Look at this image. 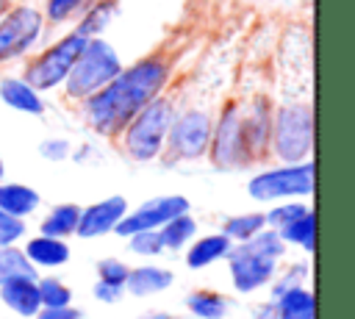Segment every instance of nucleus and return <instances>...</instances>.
<instances>
[{"label":"nucleus","mask_w":355,"mask_h":319,"mask_svg":"<svg viewBox=\"0 0 355 319\" xmlns=\"http://www.w3.org/2000/svg\"><path fill=\"white\" fill-rule=\"evenodd\" d=\"M83 44H86V36H80L78 31L69 33V36H64V39H58L53 47H47L42 55H36V58L28 64L22 80H25L28 86H33L36 92L58 86V83L69 75V69H72L75 58L80 55Z\"/></svg>","instance_id":"5"},{"label":"nucleus","mask_w":355,"mask_h":319,"mask_svg":"<svg viewBox=\"0 0 355 319\" xmlns=\"http://www.w3.org/2000/svg\"><path fill=\"white\" fill-rule=\"evenodd\" d=\"M36 286H39V300H42L44 308H64L72 300V291L61 280H55V277L36 280Z\"/></svg>","instance_id":"28"},{"label":"nucleus","mask_w":355,"mask_h":319,"mask_svg":"<svg viewBox=\"0 0 355 319\" xmlns=\"http://www.w3.org/2000/svg\"><path fill=\"white\" fill-rule=\"evenodd\" d=\"M80 3H83V0H47V19L61 22V19H67Z\"/></svg>","instance_id":"34"},{"label":"nucleus","mask_w":355,"mask_h":319,"mask_svg":"<svg viewBox=\"0 0 355 319\" xmlns=\"http://www.w3.org/2000/svg\"><path fill=\"white\" fill-rule=\"evenodd\" d=\"M230 255V275H233V286L239 288V291H255V288H261L263 283H269L272 280V275H275V266H277V261L275 258H269V255H258V252H250L247 247H236V250H230L227 252Z\"/></svg>","instance_id":"11"},{"label":"nucleus","mask_w":355,"mask_h":319,"mask_svg":"<svg viewBox=\"0 0 355 319\" xmlns=\"http://www.w3.org/2000/svg\"><path fill=\"white\" fill-rule=\"evenodd\" d=\"M42 155L50 158V161H61L69 155V144L64 139H50V141H42Z\"/></svg>","instance_id":"36"},{"label":"nucleus","mask_w":355,"mask_h":319,"mask_svg":"<svg viewBox=\"0 0 355 319\" xmlns=\"http://www.w3.org/2000/svg\"><path fill=\"white\" fill-rule=\"evenodd\" d=\"M186 305L200 319H222L227 313V305L230 302L222 294H214V291H194V294H189Z\"/></svg>","instance_id":"25"},{"label":"nucleus","mask_w":355,"mask_h":319,"mask_svg":"<svg viewBox=\"0 0 355 319\" xmlns=\"http://www.w3.org/2000/svg\"><path fill=\"white\" fill-rule=\"evenodd\" d=\"M308 208L302 205V202H286V205H280V208H275V211H269L263 219L272 225V227H283V225H288L291 219H297L300 214H305Z\"/></svg>","instance_id":"32"},{"label":"nucleus","mask_w":355,"mask_h":319,"mask_svg":"<svg viewBox=\"0 0 355 319\" xmlns=\"http://www.w3.org/2000/svg\"><path fill=\"white\" fill-rule=\"evenodd\" d=\"M227 252H230V239L225 233H219V236H202V239H197L191 244L186 264H189V269H202V266L219 261Z\"/></svg>","instance_id":"18"},{"label":"nucleus","mask_w":355,"mask_h":319,"mask_svg":"<svg viewBox=\"0 0 355 319\" xmlns=\"http://www.w3.org/2000/svg\"><path fill=\"white\" fill-rule=\"evenodd\" d=\"M252 319H277V305H275V302H263V305H258Z\"/></svg>","instance_id":"39"},{"label":"nucleus","mask_w":355,"mask_h":319,"mask_svg":"<svg viewBox=\"0 0 355 319\" xmlns=\"http://www.w3.org/2000/svg\"><path fill=\"white\" fill-rule=\"evenodd\" d=\"M313 189V164H288L280 169L261 172L250 180V194L261 202L283 200V197H302Z\"/></svg>","instance_id":"6"},{"label":"nucleus","mask_w":355,"mask_h":319,"mask_svg":"<svg viewBox=\"0 0 355 319\" xmlns=\"http://www.w3.org/2000/svg\"><path fill=\"white\" fill-rule=\"evenodd\" d=\"M275 133V150L283 161L297 164L308 155L311 141H313V114L305 103L294 105H280L272 122Z\"/></svg>","instance_id":"4"},{"label":"nucleus","mask_w":355,"mask_h":319,"mask_svg":"<svg viewBox=\"0 0 355 319\" xmlns=\"http://www.w3.org/2000/svg\"><path fill=\"white\" fill-rule=\"evenodd\" d=\"M128 291L136 297H147L155 291H164L172 286V272L161 269V266H139L133 272H128Z\"/></svg>","instance_id":"17"},{"label":"nucleus","mask_w":355,"mask_h":319,"mask_svg":"<svg viewBox=\"0 0 355 319\" xmlns=\"http://www.w3.org/2000/svg\"><path fill=\"white\" fill-rule=\"evenodd\" d=\"M36 319H80V311L64 305V308H44L36 313Z\"/></svg>","instance_id":"38"},{"label":"nucleus","mask_w":355,"mask_h":319,"mask_svg":"<svg viewBox=\"0 0 355 319\" xmlns=\"http://www.w3.org/2000/svg\"><path fill=\"white\" fill-rule=\"evenodd\" d=\"M277 319H313V294L294 286L277 297Z\"/></svg>","instance_id":"20"},{"label":"nucleus","mask_w":355,"mask_h":319,"mask_svg":"<svg viewBox=\"0 0 355 319\" xmlns=\"http://www.w3.org/2000/svg\"><path fill=\"white\" fill-rule=\"evenodd\" d=\"M0 297L19 316H36L39 308H42L36 277H11V280H6L0 286Z\"/></svg>","instance_id":"13"},{"label":"nucleus","mask_w":355,"mask_h":319,"mask_svg":"<svg viewBox=\"0 0 355 319\" xmlns=\"http://www.w3.org/2000/svg\"><path fill=\"white\" fill-rule=\"evenodd\" d=\"M119 69H122L119 55L105 39H86V44H83L80 55L75 58L69 75L64 78L67 80V94L78 97V100H86L94 92H100L108 80H114L119 75Z\"/></svg>","instance_id":"2"},{"label":"nucleus","mask_w":355,"mask_h":319,"mask_svg":"<svg viewBox=\"0 0 355 319\" xmlns=\"http://www.w3.org/2000/svg\"><path fill=\"white\" fill-rule=\"evenodd\" d=\"M266 219L263 214H244V216H230L225 222V236L227 239H239V241H247L252 239L258 230H263Z\"/></svg>","instance_id":"26"},{"label":"nucleus","mask_w":355,"mask_h":319,"mask_svg":"<svg viewBox=\"0 0 355 319\" xmlns=\"http://www.w3.org/2000/svg\"><path fill=\"white\" fill-rule=\"evenodd\" d=\"M305 272H308V266H305V264H297L291 272H286V275H283V280L275 286V297H280L283 291H288V288L300 286V283H302V277H305Z\"/></svg>","instance_id":"35"},{"label":"nucleus","mask_w":355,"mask_h":319,"mask_svg":"<svg viewBox=\"0 0 355 319\" xmlns=\"http://www.w3.org/2000/svg\"><path fill=\"white\" fill-rule=\"evenodd\" d=\"M128 239H130L128 247H130L136 255H158V252L164 250L158 230H139V233H130Z\"/></svg>","instance_id":"30"},{"label":"nucleus","mask_w":355,"mask_h":319,"mask_svg":"<svg viewBox=\"0 0 355 319\" xmlns=\"http://www.w3.org/2000/svg\"><path fill=\"white\" fill-rule=\"evenodd\" d=\"M125 214H128V200L119 197V194H114V197H108V200H100V202L83 208L80 216H78V227H75V233H78L80 239L103 236V233L114 230L116 222H119Z\"/></svg>","instance_id":"12"},{"label":"nucleus","mask_w":355,"mask_h":319,"mask_svg":"<svg viewBox=\"0 0 355 319\" xmlns=\"http://www.w3.org/2000/svg\"><path fill=\"white\" fill-rule=\"evenodd\" d=\"M22 233H25V222L17 219V216H11V214H6V211L0 208V247L14 244Z\"/></svg>","instance_id":"31"},{"label":"nucleus","mask_w":355,"mask_h":319,"mask_svg":"<svg viewBox=\"0 0 355 319\" xmlns=\"http://www.w3.org/2000/svg\"><path fill=\"white\" fill-rule=\"evenodd\" d=\"M0 178H3V161H0Z\"/></svg>","instance_id":"42"},{"label":"nucleus","mask_w":355,"mask_h":319,"mask_svg":"<svg viewBox=\"0 0 355 319\" xmlns=\"http://www.w3.org/2000/svg\"><path fill=\"white\" fill-rule=\"evenodd\" d=\"M189 211V200L180 197V194H166V197H153L147 202H141L133 214H125L119 222H116V233L119 236H130V233H139V230H158L161 225H166L169 219H175L178 214H186Z\"/></svg>","instance_id":"10"},{"label":"nucleus","mask_w":355,"mask_h":319,"mask_svg":"<svg viewBox=\"0 0 355 319\" xmlns=\"http://www.w3.org/2000/svg\"><path fill=\"white\" fill-rule=\"evenodd\" d=\"M313 230H316V216L313 211H305L280 227V239L288 244H300L302 250H313Z\"/></svg>","instance_id":"23"},{"label":"nucleus","mask_w":355,"mask_h":319,"mask_svg":"<svg viewBox=\"0 0 355 319\" xmlns=\"http://www.w3.org/2000/svg\"><path fill=\"white\" fill-rule=\"evenodd\" d=\"M211 158L216 166L227 169V166H239L244 161V130H241V111L239 105H225V111L219 114V122L211 130Z\"/></svg>","instance_id":"9"},{"label":"nucleus","mask_w":355,"mask_h":319,"mask_svg":"<svg viewBox=\"0 0 355 319\" xmlns=\"http://www.w3.org/2000/svg\"><path fill=\"white\" fill-rule=\"evenodd\" d=\"M0 97L6 100V105L22 111V114H42L44 105L39 100V92L33 86H28L22 78H6L0 83Z\"/></svg>","instance_id":"15"},{"label":"nucleus","mask_w":355,"mask_h":319,"mask_svg":"<svg viewBox=\"0 0 355 319\" xmlns=\"http://www.w3.org/2000/svg\"><path fill=\"white\" fill-rule=\"evenodd\" d=\"M211 130H214V125L205 111L191 108V111L175 117L169 125V133H166L172 158H200L208 150Z\"/></svg>","instance_id":"8"},{"label":"nucleus","mask_w":355,"mask_h":319,"mask_svg":"<svg viewBox=\"0 0 355 319\" xmlns=\"http://www.w3.org/2000/svg\"><path fill=\"white\" fill-rule=\"evenodd\" d=\"M78 216H80V208H78V205H72V202L55 205V208L50 211V216L42 222V233H44V236L64 239V236L75 233V227H78Z\"/></svg>","instance_id":"21"},{"label":"nucleus","mask_w":355,"mask_h":319,"mask_svg":"<svg viewBox=\"0 0 355 319\" xmlns=\"http://www.w3.org/2000/svg\"><path fill=\"white\" fill-rule=\"evenodd\" d=\"M241 130H244V147H252V153L263 150V144L269 141V130H272V119H269V100L258 97L250 108L247 117H241Z\"/></svg>","instance_id":"14"},{"label":"nucleus","mask_w":355,"mask_h":319,"mask_svg":"<svg viewBox=\"0 0 355 319\" xmlns=\"http://www.w3.org/2000/svg\"><path fill=\"white\" fill-rule=\"evenodd\" d=\"M197 225L189 214H178L175 219H169L166 225L158 227V236H161V244L169 247V250H180L191 236H194Z\"/></svg>","instance_id":"24"},{"label":"nucleus","mask_w":355,"mask_h":319,"mask_svg":"<svg viewBox=\"0 0 355 319\" xmlns=\"http://www.w3.org/2000/svg\"><path fill=\"white\" fill-rule=\"evenodd\" d=\"M169 78V64L158 55L141 58L128 69H119L100 92L86 97V117L97 133H119L125 125L164 89Z\"/></svg>","instance_id":"1"},{"label":"nucleus","mask_w":355,"mask_h":319,"mask_svg":"<svg viewBox=\"0 0 355 319\" xmlns=\"http://www.w3.org/2000/svg\"><path fill=\"white\" fill-rule=\"evenodd\" d=\"M94 297L103 300V302H116V300L122 297V286H119V283H105V280H100V283L94 286Z\"/></svg>","instance_id":"37"},{"label":"nucleus","mask_w":355,"mask_h":319,"mask_svg":"<svg viewBox=\"0 0 355 319\" xmlns=\"http://www.w3.org/2000/svg\"><path fill=\"white\" fill-rule=\"evenodd\" d=\"M25 255L31 264L36 266H61L69 261V247L55 239V236H39V239H31L28 247H25Z\"/></svg>","instance_id":"16"},{"label":"nucleus","mask_w":355,"mask_h":319,"mask_svg":"<svg viewBox=\"0 0 355 319\" xmlns=\"http://www.w3.org/2000/svg\"><path fill=\"white\" fill-rule=\"evenodd\" d=\"M8 11V0H0V17Z\"/></svg>","instance_id":"41"},{"label":"nucleus","mask_w":355,"mask_h":319,"mask_svg":"<svg viewBox=\"0 0 355 319\" xmlns=\"http://www.w3.org/2000/svg\"><path fill=\"white\" fill-rule=\"evenodd\" d=\"M175 119L172 103L166 97H153L128 125H125V147L136 161H150L161 153L169 125Z\"/></svg>","instance_id":"3"},{"label":"nucleus","mask_w":355,"mask_h":319,"mask_svg":"<svg viewBox=\"0 0 355 319\" xmlns=\"http://www.w3.org/2000/svg\"><path fill=\"white\" fill-rule=\"evenodd\" d=\"M97 272H100V280L125 286V280H128V272H130V269H128L122 261H116V258H105V261H100V264H97Z\"/></svg>","instance_id":"33"},{"label":"nucleus","mask_w":355,"mask_h":319,"mask_svg":"<svg viewBox=\"0 0 355 319\" xmlns=\"http://www.w3.org/2000/svg\"><path fill=\"white\" fill-rule=\"evenodd\" d=\"M139 319H175V316L172 313H164V311H150V313H144Z\"/></svg>","instance_id":"40"},{"label":"nucleus","mask_w":355,"mask_h":319,"mask_svg":"<svg viewBox=\"0 0 355 319\" xmlns=\"http://www.w3.org/2000/svg\"><path fill=\"white\" fill-rule=\"evenodd\" d=\"M39 205V194L31 189V186H22V183H6L0 186V208L11 216H25L31 214L33 208Z\"/></svg>","instance_id":"19"},{"label":"nucleus","mask_w":355,"mask_h":319,"mask_svg":"<svg viewBox=\"0 0 355 319\" xmlns=\"http://www.w3.org/2000/svg\"><path fill=\"white\" fill-rule=\"evenodd\" d=\"M111 17H114V3H97L92 11H89V17L80 22V28H78V33L80 36H86V39H94V33H100L108 22H111Z\"/></svg>","instance_id":"29"},{"label":"nucleus","mask_w":355,"mask_h":319,"mask_svg":"<svg viewBox=\"0 0 355 319\" xmlns=\"http://www.w3.org/2000/svg\"><path fill=\"white\" fill-rule=\"evenodd\" d=\"M11 277H36V266L17 247H0V286Z\"/></svg>","instance_id":"22"},{"label":"nucleus","mask_w":355,"mask_h":319,"mask_svg":"<svg viewBox=\"0 0 355 319\" xmlns=\"http://www.w3.org/2000/svg\"><path fill=\"white\" fill-rule=\"evenodd\" d=\"M44 17L33 6H17L0 17V61L22 55L42 33Z\"/></svg>","instance_id":"7"},{"label":"nucleus","mask_w":355,"mask_h":319,"mask_svg":"<svg viewBox=\"0 0 355 319\" xmlns=\"http://www.w3.org/2000/svg\"><path fill=\"white\" fill-rule=\"evenodd\" d=\"M241 247H247L250 252H258V255H269V258H280L283 250H286V241L280 239L277 230H258L252 239L241 241Z\"/></svg>","instance_id":"27"}]
</instances>
